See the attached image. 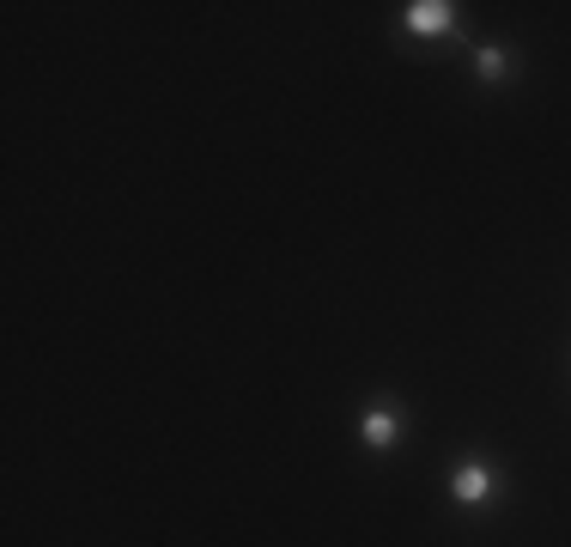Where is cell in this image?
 Segmentation results:
<instances>
[{
  "mask_svg": "<svg viewBox=\"0 0 571 547\" xmlns=\"http://www.w3.org/2000/svg\"><path fill=\"white\" fill-rule=\"evenodd\" d=\"M450 25H456V13L444 7V0H420V7H407V31H420V37H438Z\"/></svg>",
  "mask_w": 571,
  "mask_h": 547,
  "instance_id": "1",
  "label": "cell"
},
{
  "mask_svg": "<svg viewBox=\"0 0 571 547\" xmlns=\"http://www.w3.org/2000/svg\"><path fill=\"white\" fill-rule=\"evenodd\" d=\"M456 499H462V505H486V499H493V475H486L480 462L456 468Z\"/></svg>",
  "mask_w": 571,
  "mask_h": 547,
  "instance_id": "2",
  "label": "cell"
},
{
  "mask_svg": "<svg viewBox=\"0 0 571 547\" xmlns=\"http://www.w3.org/2000/svg\"><path fill=\"white\" fill-rule=\"evenodd\" d=\"M365 444H371V450H389V444H395V414H389V408L365 414Z\"/></svg>",
  "mask_w": 571,
  "mask_h": 547,
  "instance_id": "3",
  "label": "cell"
},
{
  "mask_svg": "<svg viewBox=\"0 0 571 547\" xmlns=\"http://www.w3.org/2000/svg\"><path fill=\"white\" fill-rule=\"evenodd\" d=\"M474 67L486 73V80H499V73H505V49H480V55H474Z\"/></svg>",
  "mask_w": 571,
  "mask_h": 547,
  "instance_id": "4",
  "label": "cell"
}]
</instances>
